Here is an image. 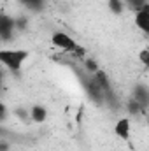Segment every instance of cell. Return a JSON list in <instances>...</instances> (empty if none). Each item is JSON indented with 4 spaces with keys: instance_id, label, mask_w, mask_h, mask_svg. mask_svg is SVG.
Segmentation results:
<instances>
[{
    "instance_id": "obj_18",
    "label": "cell",
    "mask_w": 149,
    "mask_h": 151,
    "mask_svg": "<svg viewBox=\"0 0 149 151\" xmlns=\"http://www.w3.org/2000/svg\"><path fill=\"white\" fill-rule=\"evenodd\" d=\"M0 151H9V142L7 141H2L0 142Z\"/></svg>"
},
{
    "instance_id": "obj_11",
    "label": "cell",
    "mask_w": 149,
    "mask_h": 151,
    "mask_svg": "<svg viewBox=\"0 0 149 151\" xmlns=\"http://www.w3.org/2000/svg\"><path fill=\"white\" fill-rule=\"evenodd\" d=\"M107 7H109V11H111L112 14L119 16V14L125 12L126 4H125V0H107Z\"/></svg>"
},
{
    "instance_id": "obj_2",
    "label": "cell",
    "mask_w": 149,
    "mask_h": 151,
    "mask_svg": "<svg viewBox=\"0 0 149 151\" xmlns=\"http://www.w3.org/2000/svg\"><path fill=\"white\" fill-rule=\"evenodd\" d=\"M82 86H84L86 97H88L93 104H97V106H104V104H105V93H104L102 86L97 83V79H95L93 76H90V74L84 76Z\"/></svg>"
},
{
    "instance_id": "obj_13",
    "label": "cell",
    "mask_w": 149,
    "mask_h": 151,
    "mask_svg": "<svg viewBox=\"0 0 149 151\" xmlns=\"http://www.w3.org/2000/svg\"><path fill=\"white\" fill-rule=\"evenodd\" d=\"M125 4H126L128 9H132L133 12H137V11H140V9H144L148 5L149 0H125Z\"/></svg>"
},
{
    "instance_id": "obj_1",
    "label": "cell",
    "mask_w": 149,
    "mask_h": 151,
    "mask_svg": "<svg viewBox=\"0 0 149 151\" xmlns=\"http://www.w3.org/2000/svg\"><path fill=\"white\" fill-rule=\"evenodd\" d=\"M28 58L30 53L27 49H0V63L12 74H19Z\"/></svg>"
},
{
    "instance_id": "obj_15",
    "label": "cell",
    "mask_w": 149,
    "mask_h": 151,
    "mask_svg": "<svg viewBox=\"0 0 149 151\" xmlns=\"http://www.w3.org/2000/svg\"><path fill=\"white\" fill-rule=\"evenodd\" d=\"M28 28V18L27 16H18L16 18V30L18 32H25Z\"/></svg>"
},
{
    "instance_id": "obj_17",
    "label": "cell",
    "mask_w": 149,
    "mask_h": 151,
    "mask_svg": "<svg viewBox=\"0 0 149 151\" xmlns=\"http://www.w3.org/2000/svg\"><path fill=\"white\" fill-rule=\"evenodd\" d=\"M7 119V107H5V104H2L0 106V121H5Z\"/></svg>"
},
{
    "instance_id": "obj_6",
    "label": "cell",
    "mask_w": 149,
    "mask_h": 151,
    "mask_svg": "<svg viewBox=\"0 0 149 151\" xmlns=\"http://www.w3.org/2000/svg\"><path fill=\"white\" fill-rule=\"evenodd\" d=\"M132 97H133L146 111H149V86L142 84V83H137V84L133 86V90H132Z\"/></svg>"
},
{
    "instance_id": "obj_5",
    "label": "cell",
    "mask_w": 149,
    "mask_h": 151,
    "mask_svg": "<svg viewBox=\"0 0 149 151\" xmlns=\"http://www.w3.org/2000/svg\"><path fill=\"white\" fill-rule=\"evenodd\" d=\"M14 32H18L16 30V18L2 14L0 16V37H2V40L9 42L11 39L14 37Z\"/></svg>"
},
{
    "instance_id": "obj_9",
    "label": "cell",
    "mask_w": 149,
    "mask_h": 151,
    "mask_svg": "<svg viewBox=\"0 0 149 151\" xmlns=\"http://www.w3.org/2000/svg\"><path fill=\"white\" fill-rule=\"evenodd\" d=\"M126 113H128V116H132V118H133V116L146 114L148 111H146V109H144V107H142L135 99H133V97H130V99L126 100Z\"/></svg>"
},
{
    "instance_id": "obj_7",
    "label": "cell",
    "mask_w": 149,
    "mask_h": 151,
    "mask_svg": "<svg viewBox=\"0 0 149 151\" xmlns=\"http://www.w3.org/2000/svg\"><path fill=\"white\" fill-rule=\"evenodd\" d=\"M133 23L140 32H144L149 37V4L144 9H140V11H137L133 14Z\"/></svg>"
},
{
    "instance_id": "obj_4",
    "label": "cell",
    "mask_w": 149,
    "mask_h": 151,
    "mask_svg": "<svg viewBox=\"0 0 149 151\" xmlns=\"http://www.w3.org/2000/svg\"><path fill=\"white\" fill-rule=\"evenodd\" d=\"M114 135L119 137L121 141L128 142L130 141V135H132V116H123L119 118L116 123H114Z\"/></svg>"
},
{
    "instance_id": "obj_14",
    "label": "cell",
    "mask_w": 149,
    "mask_h": 151,
    "mask_svg": "<svg viewBox=\"0 0 149 151\" xmlns=\"http://www.w3.org/2000/svg\"><path fill=\"white\" fill-rule=\"evenodd\" d=\"M21 5L28 7L30 11H40L44 7V0H18Z\"/></svg>"
},
{
    "instance_id": "obj_10",
    "label": "cell",
    "mask_w": 149,
    "mask_h": 151,
    "mask_svg": "<svg viewBox=\"0 0 149 151\" xmlns=\"http://www.w3.org/2000/svg\"><path fill=\"white\" fill-rule=\"evenodd\" d=\"M82 69H84L86 74L93 76V74H97V72L100 70V65H98V62H97L95 58L86 56V58H82Z\"/></svg>"
},
{
    "instance_id": "obj_3",
    "label": "cell",
    "mask_w": 149,
    "mask_h": 151,
    "mask_svg": "<svg viewBox=\"0 0 149 151\" xmlns=\"http://www.w3.org/2000/svg\"><path fill=\"white\" fill-rule=\"evenodd\" d=\"M51 44L54 47H58V49H62L65 53H72V55L79 47V44L75 42V39L70 37L65 32H54V34H51Z\"/></svg>"
},
{
    "instance_id": "obj_12",
    "label": "cell",
    "mask_w": 149,
    "mask_h": 151,
    "mask_svg": "<svg viewBox=\"0 0 149 151\" xmlns=\"http://www.w3.org/2000/svg\"><path fill=\"white\" fill-rule=\"evenodd\" d=\"M12 114L19 119V121H32V116H30V109L28 107H16L14 111H12Z\"/></svg>"
},
{
    "instance_id": "obj_8",
    "label": "cell",
    "mask_w": 149,
    "mask_h": 151,
    "mask_svg": "<svg viewBox=\"0 0 149 151\" xmlns=\"http://www.w3.org/2000/svg\"><path fill=\"white\" fill-rule=\"evenodd\" d=\"M30 116H32L34 123H44L47 119V109L40 104H34V106H30Z\"/></svg>"
},
{
    "instance_id": "obj_16",
    "label": "cell",
    "mask_w": 149,
    "mask_h": 151,
    "mask_svg": "<svg viewBox=\"0 0 149 151\" xmlns=\"http://www.w3.org/2000/svg\"><path fill=\"white\" fill-rule=\"evenodd\" d=\"M139 62H140L146 69H149V47H144V49L139 51Z\"/></svg>"
}]
</instances>
